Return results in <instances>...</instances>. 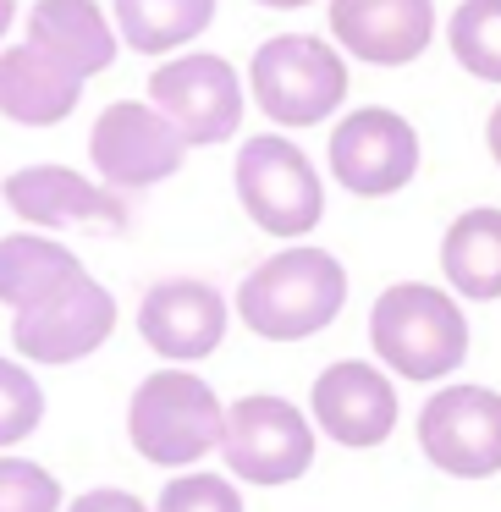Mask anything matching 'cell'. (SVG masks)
<instances>
[{
    "label": "cell",
    "mask_w": 501,
    "mask_h": 512,
    "mask_svg": "<svg viewBox=\"0 0 501 512\" xmlns=\"http://www.w3.org/2000/svg\"><path fill=\"white\" fill-rule=\"evenodd\" d=\"M314 430L336 446H380L397 424V391L364 358H342L314 380Z\"/></svg>",
    "instance_id": "obj_15"
},
{
    "label": "cell",
    "mask_w": 501,
    "mask_h": 512,
    "mask_svg": "<svg viewBox=\"0 0 501 512\" xmlns=\"http://www.w3.org/2000/svg\"><path fill=\"white\" fill-rule=\"evenodd\" d=\"M12 17H17V0H0V39H6V28H12Z\"/></svg>",
    "instance_id": "obj_27"
},
{
    "label": "cell",
    "mask_w": 501,
    "mask_h": 512,
    "mask_svg": "<svg viewBox=\"0 0 501 512\" xmlns=\"http://www.w3.org/2000/svg\"><path fill=\"white\" fill-rule=\"evenodd\" d=\"M72 276H83V259L72 254V248L50 243V237H39V232L0 237V303L12 314L34 309L39 298L67 287Z\"/></svg>",
    "instance_id": "obj_19"
},
{
    "label": "cell",
    "mask_w": 501,
    "mask_h": 512,
    "mask_svg": "<svg viewBox=\"0 0 501 512\" xmlns=\"http://www.w3.org/2000/svg\"><path fill=\"white\" fill-rule=\"evenodd\" d=\"M221 457L248 485H292L314 463V424L287 397H243L226 408Z\"/></svg>",
    "instance_id": "obj_6"
},
{
    "label": "cell",
    "mask_w": 501,
    "mask_h": 512,
    "mask_svg": "<svg viewBox=\"0 0 501 512\" xmlns=\"http://www.w3.org/2000/svg\"><path fill=\"white\" fill-rule=\"evenodd\" d=\"M331 177L358 199H386V193L408 188L419 171V133L408 116L386 111V105H364V111L342 116L331 133Z\"/></svg>",
    "instance_id": "obj_9"
},
{
    "label": "cell",
    "mask_w": 501,
    "mask_h": 512,
    "mask_svg": "<svg viewBox=\"0 0 501 512\" xmlns=\"http://www.w3.org/2000/svg\"><path fill=\"white\" fill-rule=\"evenodd\" d=\"M67 512H149V507L133 496V490H111V485H100V490H83V496L72 501Z\"/></svg>",
    "instance_id": "obj_25"
},
{
    "label": "cell",
    "mask_w": 501,
    "mask_h": 512,
    "mask_svg": "<svg viewBox=\"0 0 501 512\" xmlns=\"http://www.w3.org/2000/svg\"><path fill=\"white\" fill-rule=\"evenodd\" d=\"M441 270L452 292L474 303L501 298V210H463L441 237Z\"/></svg>",
    "instance_id": "obj_18"
},
{
    "label": "cell",
    "mask_w": 501,
    "mask_h": 512,
    "mask_svg": "<svg viewBox=\"0 0 501 512\" xmlns=\"http://www.w3.org/2000/svg\"><path fill=\"white\" fill-rule=\"evenodd\" d=\"M149 105L182 133V144H226L243 122V83L221 56H177L149 78Z\"/></svg>",
    "instance_id": "obj_10"
},
{
    "label": "cell",
    "mask_w": 501,
    "mask_h": 512,
    "mask_svg": "<svg viewBox=\"0 0 501 512\" xmlns=\"http://www.w3.org/2000/svg\"><path fill=\"white\" fill-rule=\"evenodd\" d=\"M116 331V298L83 270L34 309L12 314V347L34 364H78L100 353L105 336Z\"/></svg>",
    "instance_id": "obj_8"
},
{
    "label": "cell",
    "mask_w": 501,
    "mask_h": 512,
    "mask_svg": "<svg viewBox=\"0 0 501 512\" xmlns=\"http://www.w3.org/2000/svg\"><path fill=\"white\" fill-rule=\"evenodd\" d=\"M248 89L276 127H314L342 111L347 61L314 34H276L254 50Z\"/></svg>",
    "instance_id": "obj_4"
},
{
    "label": "cell",
    "mask_w": 501,
    "mask_h": 512,
    "mask_svg": "<svg viewBox=\"0 0 501 512\" xmlns=\"http://www.w3.org/2000/svg\"><path fill=\"white\" fill-rule=\"evenodd\" d=\"M457 67L474 72L479 83H501V0H463L446 23Z\"/></svg>",
    "instance_id": "obj_21"
},
{
    "label": "cell",
    "mask_w": 501,
    "mask_h": 512,
    "mask_svg": "<svg viewBox=\"0 0 501 512\" xmlns=\"http://www.w3.org/2000/svg\"><path fill=\"white\" fill-rule=\"evenodd\" d=\"M39 424H45V391H39V380L23 364L0 358V452L28 441Z\"/></svg>",
    "instance_id": "obj_22"
},
{
    "label": "cell",
    "mask_w": 501,
    "mask_h": 512,
    "mask_svg": "<svg viewBox=\"0 0 501 512\" xmlns=\"http://www.w3.org/2000/svg\"><path fill=\"white\" fill-rule=\"evenodd\" d=\"M138 336L171 364L210 358L226 342V298L210 281H193V276L155 281L138 303Z\"/></svg>",
    "instance_id": "obj_12"
},
{
    "label": "cell",
    "mask_w": 501,
    "mask_h": 512,
    "mask_svg": "<svg viewBox=\"0 0 501 512\" xmlns=\"http://www.w3.org/2000/svg\"><path fill=\"white\" fill-rule=\"evenodd\" d=\"M83 72L56 61L39 45L0 50V116L17 127H56L83 100Z\"/></svg>",
    "instance_id": "obj_16"
},
{
    "label": "cell",
    "mask_w": 501,
    "mask_h": 512,
    "mask_svg": "<svg viewBox=\"0 0 501 512\" xmlns=\"http://www.w3.org/2000/svg\"><path fill=\"white\" fill-rule=\"evenodd\" d=\"M331 34L364 67H408L435 39V0H331Z\"/></svg>",
    "instance_id": "obj_13"
},
{
    "label": "cell",
    "mask_w": 501,
    "mask_h": 512,
    "mask_svg": "<svg viewBox=\"0 0 501 512\" xmlns=\"http://www.w3.org/2000/svg\"><path fill=\"white\" fill-rule=\"evenodd\" d=\"M155 512H243V496L221 474H182L160 490Z\"/></svg>",
    "instance_id": "obj_24"
},
{
    "label": "cell",
    "mask_w": 501,
    "mask_h": 512,
    "mask_svg": "<svg viewBox=\"0 0 501 512\" xmlns=\"http://www.w3.org/2000/svg\"><path fill=\"white\" fill-rule=\"evenodd\" d=\"M485 144H490V155H496V166H501V105L490 111V127H485Z\"/></svg>",
    "instance_id": "obj_26"
},
{
    "label": "cell",
    "mask_w": 501,
    "mask_h": 512,
    "mask_svg": "<svg viewBox=\"0 0 501 512\" xmlns=\"http://www.w3.org/2000/svg\"><path fill=\"white\" fill-rule=\"evenodd\" d=\"M0 199L12 204L28 226H45V232H61V226H105V232H122L127 226V204L111 188H94L83 171H67V166L12 171L6 188H0Z\"/></svg>",
    "instance_id": "obj_14"
},
{
    "label": "cell",
    "mask_w": 501,
    "mask_h": 512,
    "mask_svg": "<svg viewBox=\"0 0 501 512\" xmlns=\"http://www.w3.org/2000/svg\"><path fill=\"white\" fill-rule=\"evenodd\" d=\"M347 303V270L325 248H281L237 287V314L265 342L320 336Z\"/></svg>",
    "instance_id": "obj_1"
},
{
    "label": "cell",
    "mask_w": 501,
    "mask_h": 512,
    "mask_svg": "<svg viewBox=\"0 0 501 512\" xmlns=\"http://www.w3.org/2000/svg\"><path fill=\"white\" fill-rule=\"evenodd\" d=\"M28 45L50 50L72 72L94 78V72H105L116 61V28L105 23V12L94 0H34V12H28Z\"/></svg>",
    "instance_id": "obj_17"
},
{
    "label": "cell",
    "mask_w": 501,
    "mask_h": 512,
    "mask_svg": "<svg viewBox=\"0 0 501 512\" xmlns=\"http://www.w3.org/2000/svg\"><path fill=\"white\" fill-rule=\"evenodd\" d=\"M259 6H270V12H298V6H309V0H259Z\"/></svg>",
    "instance_id": "obj_28"
},
{
    "label": "cell",
    "mask_w": 501,
    "mask_h": 512,
    "mask_svg": "<svg viewBox=\"0 0 501 512\" xmlns=\"http://www.w3.org/2000/svg\"><path fill=\"white\" fill-rule=\"evenodd\" d=\"M237 199L248 221L270 237H303L325 215V188L314 160L292 138L265 133L237 149Z\"/></svg>",
    "instance_id": "obj_5"
},
{
    "label": "cell",
    "mask_w": 501,
    "mask_h": 512,
    "mask_svg": "<svg viewBox=\"0 0 501 512\" xmlns=\"http://www.w3.org/2000/svg\"><path fill=\"white\" fill-rule=\"evenodd\" d=\"M419 452L452 479L501 474V391L441 386L419 408Z\"/></svg>",
    "instance_id": "obj_7"
},
{
    "label": "cell",
    "mask_w": 501,
    "mask_h": 512,
    "mask_svg": "<svg viewBox=\"0 0 501 512\" xmlns=\"http://www.w3.org/2000/svg\"><path fill=\"white\" fill-rule=\"evenodd\" d=\"M0 512H61V485L28 457H0Z\"/></svg>",
    "instance_id": "obj_23"
},
{
    "label": "cell",
    "mask_w": 501,
    "mask_h": 512,
    "mask_svg": "<svg viewBox=\"0 0 501 512\" xmlns=\"http://www.w3.org/2000/svg\"><path fill=\"white\" fill-rule=\"evenodd\" d=\"M127 435L144 463L188 468L221 446L226 408L215 402L210 380L188 375V369H160V375L138 380L133 402H127Z\"/></svg>",
    "instance_id": "obj_3"
},
{
    "label": "cell",
    "mask_w": 501,
    "mask_h": 512,
    "mask_svg": "<svg viewBox=\"0 0 501 512\" xmlns=\"http://www.w3.org/2000/svg\"><path fill=\"white\" fill-rule=\"evenodd\" d=\"M215 23V0H116V34L138 56H166L193 45Z\"/></svg>",
    "instance_id": "obj_20"
},
{
    "label": "cell",
    "mask_w": 501,
    "mask_h": 512,
    "mask_svg": "<svg viewBox=\"0 0 501 512\" xmlns=\"http://www.w3.org/2000/svg\"><path fill=\"white\" fill-rule=\"evenodd\" d=\"M369 342L397 380H446L468 358V320L452 292L397 281L369 309Z\"/></svg>",
    "instance_id": "obj_2"
},
{
    "label": "cell",
    "mask_w": 501,
    "mask_h": 512,
    "mask_svg": "<svg viewBox=\"0 0 501 512\" xmlns=\"http://www.w3.org/2000/svg\"><path fill=\"white\" fill-rule=\"evenodd\" d=\"M182 133L155 111V105H138V100H116L105 105V116L94 122L89 133V160L111 188H155V182L177 177L182 171Z\"/></svg>",
    "instance_id": "obj_11"
}]
</instances>
